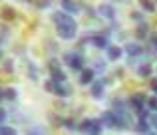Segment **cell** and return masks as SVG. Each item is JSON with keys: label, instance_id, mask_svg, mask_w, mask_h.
<instances>
[{"label": "cell", "instance_id": "obj_1", "mask_svg": "<svg viewBox=\"0 0 157 135\" xmlns=\"http://www.w3.org/2000/svg\"><path fill=\"white\" fill-rule=\"evenodd\" d=\"M44 89H46L48 93H54V96H58V97H68V96H72V88H70L66 81H54L52 77L44 84Z\"/></svg>", "mask_w": 157, "mask_h": 135}, {"label": "cell", "instance_id": "obj_2", "mask_svg": "<svg viewBox=\"0 0 157 135\" xmlns=\"http://www.w3.org/2000/svg\"><path fill=\"white\" fill-rule=\"evenodd\" d=\"M62 60H64V64L68 68L76 69V72H80V69L84 68V56H82L80 52H66V54L62 56Z\"/></svg>", "mask_w": 157, "mask_h": 135}, {"label": "cell", "instance_id": "obj_3", "mask_svg": "<svg viewBox=\"0 0 157 135\" xmlns=\"http://www.w3.org/2000/svg\"><path fill=\"white\" fill-rule=\"evenodd\" d=\"M76 28L78 26H70V24H56V34L62 40H74L76 38Z\"/></svg>", "mask_w": 157, "mask_h": 135}, {"label": "cell", "instance_id": "obj_4", "mask_svg": "<svg viewBox=\"0 0 157 135\" xmlns=\"http://www.w3.org/2000/svg\"><path fill=\"white\" fill-rule=\"evenodd\" d=\"M96 10H98V16H101V18H105V20H113L115 18V8L111 6L109 2H101Z\"/></svg>", "mask_w": 157, "mask_h": 135}, {"label": "cell", "instance_id": "obj_5", "mask_svg": "<svg viewBox=\"0 0 157 135\" xmlns=\"http://www.w3.org/2000/svg\"><path fill=\"white\" fill-rule=\"evenodd\" d=\"M52 20H54V24H70V26H78L76 24V20L72 18V14H68V12H54L52 14Z\"/></svg>", "mask_w": 157, "mask_h": 135}, {"label": "cell", "instance_id": "obj_6", "mask_svg": "<svg viewBox=\"0 0 157 135\" xmlns=\"http://www.w3.org/2000/svg\"><path fill=\"white\" fill-rule=\"evenodd\" d=\"M78 80H80V85H90L94 80H96V72H94V68H82Z\"/></svg>", "mask_w": 157, "mask_h": 135}, {"label": "cell", "instance_id": "obj_7", "mask_svg": "<svg viewBox=\"0 0 157 135\" xmlns=\"http://www.w3.org/2000/svg\"><path fill=\"white\" fill-rule=\"evenodd\" d=\"M145 101H147V97L143 96V93H133V96L127 99V103H129V107H131V109L139 111L141 107H145Z\"/></svg>", "mask_w": 157, "mask_h": 135}, {"label": "cell", "instance_id": "obj_8", "mask_svg": "<svg viewBox=\"0 0 157 135\" xmlns=\"http://www.w3.org/2000/svg\"><path fill=\"white\" fill-rule=\"evenodd\" d=\"M90 85H92V88H90V96H92L94 99H101V97H104V81L94 80Z\"/></svg>", "mask_w": 157, "mask_h": 135}, {"label": "cell", "instance_id": "obj_9", "mask_svg": "<svg viewBox=\"0 0 157 135\" xmlns=\"http://www.w3.org/2000/svg\"><path fill=\"white\" fill-rule=\"evenodd\" d=\"M101 125L104 127H117V113L115 111H105L101 113Z\"/></svg>", "mask_w": 157, "mask_h": 135}, {"label": "cell", "instance_id": "obj_10", "mask_svg": "<svg viewBox=\"0 0 157 135\" xmlns=\"http://www.w3.org/2000/svg\"><path fill=\"white\" fill-rule=\"evenodd\" d=\"M141 52H143V48H141L139 42H127L125 48H123V54H127L129 58H135V56H139Z\"/></svg>", "mask_w": 157, "mask_h": 135}, {"label": "cell", "instance_id": "obj_11", "mask_svg": "<svg viewBox=\"0 0 157 135\" xmlns=\"http://www.w3.org/2000/svg\"><path fill=\"white\" fill-rule=\"evenodd\" d=\"M105 54H107V60H111V62H117V60H121V56H123V48L111 44V46L105 48Z\"/></svg>", "mask_w": 157, "mask_h": 135}, {"label": "cell", "instance_id": "obj_12", "mask_svg": "<svg viewBox=\"0 0 157 135\" xmlns=\"http://www.w3.org/2000/svg\"><path fill=\"white\" fill-rule=\"evenodd\" d=\"M62 10L68 12V14H78V12L82 10V6L76 0H62Z\"/></svg>", "mask_w": 157, "mask_h": 135}, {"label": "cell", "instance_id": "obj_13", "mask_svg": "<svg viewBox=\"0 0 157 135\" xmlns=\"http://www.w3.org/2000/svg\"><path fill=\"white\" fill-rule=\"evenodd\" d=\"M90 42H92V46H96V48H100V50H105L107 48V38H105V34H96V36H90Z\"/></svg>", "mask_w": 157, "mask_h": 135}, {"label": "cell", "instance_id": "obj_14", "mask_svg": "<svg viewBox=\"0 0 157 135\" xmlns=\"http://www.w3.org/2000/svg\"><path fill=\"white\" fill-rule=\"evenodd\" d=\"M135 131H137V133H151V131H153L151 125H149V121H147V117H139L137 125H135Z\"/></svg>", "mask_w": 157, "mask_h": 135}, {"label": "cell", "instance_id": "obj_15", "mask_svg": "<svg viewBox=\"0 0 157 135\" xmlns=\"http://www.w3.org/2000/svg\"><path fill=\"white\" fill-rule=\"evenodd\" d=\"M135 36H137V40H145L147 36H149V24L147 22H139L137 30H135Z\"/></svg>", "mask_w": 157, "mask_h": 135}, {"label": "cell", "instance_id": "obj_16", "mask_svg": "<svg viewBox=\"0 0 157 135\" xmlns=\"http://www.w3.org/2000/svg\"><path fill=\"white\" fill-rule=\"evenodd\" d=\"M151 72H153V68H151V64H149V62L141 64V66L137 68V76H139V77H149V76H151Z\"/></svg>", "mask_w": 157, "mask_h": 135}, {"label": "cell", "instance_id": "obj_17", "mask_svg": "<svg viewBox=\"0 0 157 135\" xmlns=\"http://www.w3.org/2000/svg\"><path fill=\"white\" fill-rule=\"evenodd\" d=\"M50 77L54 81H66V73L62 68H52L50 69Z\"/></svg>", "mask_w": 157, "mask_h": 135}, {"label": "cell", "instance_id": "obj_18", "mask_svg": "<svg viewBox=\"0 0 157 135\" xmlns=\"http://www.w3.org/2000/svg\"><path fill=\"white\" fill-rule=\"evenodd\" d=\"M62 125L70 131H78V121L74 117H62Z\"/></svg>", "mask_w": 157, "mask_h": 135}, {"label": "cell", "instance_id": "obj_19", "mask_svg": "<svg viewBox=\"0 0 157 135\" xmlns=\"http://www.w3.org/2000/svg\"><path fill=\"white\" fill-rule=\"evenodd\" d=\"M125 101L123 99H117V97H115L113 101H111V111H115V113H119V111H125Z\"/></svg>", "mask_w": 157, "mask_h": 135}, {"label": "cell", "instance_id": "obj_20", "mask_svg": "<svg viewBox=\"0 0 157 135\" xmlns=\"http://www.w3.org/2000/svg\"><path fill=\"white\" fill-rule=\"evenodd\" d=\"M139 6L143 8V12H155V2L153 0H139Z\"/></svg>", "mask_w": 157, "mask_h": 135}, {"label": "cell", "instance_id": "obj_21", "mask_svg": "<svg viewBox=\"0 0 157 135\" xmlns=\"http://www.w3.org/2000/svg\"><path fill=\"white\" fill-rule=\"evenodd\" d=\"M104 125H101V119H96L92 117V125H90V133H101Z\"/></svg>", "mask_w": 157, "mask_h": 135}, {"label": "cell", "instance_id": "obj_22", "mask_svg": "<svg viewBox=\"0 0 157 135\" xmlns=\"http://www.w3.org/2000/svg\"><path fill=\"white\" fill-rule=\"evenodd\" d=\"M16 97H18V89H16V88H8V89H4V99H8V101H16Z\"/></svg>", "mask_w": 157, "mask_h": 135}, {"label": "cell", "instance_id": "obj_23", "mask_svg": "<svg viewBox=\"0 0 157 135\" xmlns=\"http://www.w3.org/2000/svg\"><path fill=\"white\" fill-rule=\"evenodd\" d=\"M90 125H92V119H90V117H86V119H82L80 123H78V131L90 133Z\"/></svg>", "mask_w": 157, "mask_h": 135}, {"label": "cell", "instance_id": "obj_24", "mask_svg": "<svg viewBox=\"0 0 157 135\" xmlns=\"http://www.w3.org/2000/svg\"><path fill=\"white\" fill-rule=\"evenodd\" d=\"M0 16H2L4 20H14L16 18V10H14V8H10V6H6L2 12H0Z\"/></svg>", "mask_w": 157, "mask_h": 135}, {"label": "cell", "instance_id": "obj_25", "mask_svg": "<svg viewBox=\"0 0 157 135\" xmlns=\"http://www.w3.org/2000/svg\"><path fill=\"white\" fill-rule=\"evenodd\" d=\"M28 77H30V80H38V66H36V64H28Z\"/></svg>", "mask_w": 157, "mask_h": 135}, {"label": "cell", "instance_id": "obj_26", "mask_svg": "<svg viewBox=\"0 0 157 135\" xmlns=\"http://www.w3.org/2000/svg\"><path fill=\"white\" fill-rule=\"evenodd\" d=\"M0 135H16V129L6 123H0Z\"/></svg>", "mask_w": 157, "mask_h": 135}, {"label": "cell", "instance_id": "obj_27", "mask_svg": "<svg viewBox=\"0 0 157 135\" xmlns=\"http://www.w3.org/2000/svg\"><path fill=\"white\" fill-rule=\"evenodd\" d=\"M147 121H149L151 129H153V131H157V111H151L149 115H147Z\"/></svg>", "mask_w": 157, "mask_h": 135}, {"label": "cell", "instance_id": "obj_28", "mask_svg": "<svg viewBox=\"0 0 157 135\" xmlns=\"http://www.w3.org/2000/svg\"><path fill=\"white\" fill-rule=\"evenodd\" d=\"M2 69L6 73H12L14 72V62H12V60H2Z\"/></svg>", "mask_w": 157, "mask_h": 135}, {"label": "cell", "instance_id": "obj_29", "mask_svg": "<svg viewBox=\"0 0 157 135\" xmlns=\"http://www.w3.org/2000/svg\"><path fill=\"white\" fill-rule=\"evenodd\" d=\"M44 131H46V129L40 127V125H32V127H28V129H26V133H28V135H40V133H44Z\"/></svg>", "mask_w": 157, "mask_h": 135}, {"label": "cell", "instance_id": "obj_30", "mask_svg": "<svg viewBox=\"0 0 157 135\" xmlns=\"http://www.w3.org/2000/svg\"><path fill=\"white\" fill-rule=\"evenodd\" d=\"M94 72H96V76H98V73H104V72H105V62H104V60H98V62H96Z\"/></svg>", "mask_w": 157, "mask_h": 135}, {"label": "cell", "instance_id": "obj_31", "mask_svg": "<svg viewBox=\"0 0 157 135\" xmlns=\"http://www.w3.org/2000/svg\"><path fill=\"white\" fill-rule=\"evenodd\" d=\"M145 105H147V107H149V111H157V96L149 97V99L145 101Z\"/></svg>", "mask_w": 157, "mask_h": 135}, {"label": "cell", "instance_id": "obj_32", "mask_svg": "<svg viewBox=\"0 0 157 135\" xmlns=\"http://www.w3.org/2000/svg\"><path fill=\"white\" fill-rule=\"evenodd\" d=\"M131 18H133L135 22H143V12H139V10H133V12H131Z\"/></svg>", "mask_w": 157, "mask_h": 135}, {"label": "cell", "instance_id": "obj_33", "mask_svg": "<svg viewBox=\"0 0 157 135\" xmlns=\"http://www.w3.org/2000/svg\"><path fill=\"white\" fill-rule=\"evenodd\" d=\"M36 6L42 8V10H44V8H50L52 6V0H38V2H36Z\"/></svg>", "mask_w": 157, "mask_h": 135}, {"label": "cell", "instance_id": "obj_34", "mask_svg": "<svg viewBox=\"0 0 157 135\" xmlns=\"http://www.w3.org/2000/svg\"><path fill=\"white\" fill-rule=\"evenodd\" d=\"M149 44H151V48L157 52V34H151L149 36Z\"/></svg>", "mask_w": 157, "mask_h": 135}, {"label": "cell", "instance_id": "obj_35", "mask_svg": "<svg viewBox=\"0 0 157 135\" xmlns=\"http://www.w3.org/2000/svg\"><path fill=\"white\" fill-rule=\"evenodd\" d=\"M6 117H8L6 109H2V107H0V123H6Z\"/></svg>", "mask_w": 157, "mask_h": 135}, {"label": "cell", "instance_id": "obj_36", "mask_svg": "<svg viewBox=\"0 0 157 135\" xmlns=\"http://www.w3.org/2000/svg\"><path fill=\"white\" fill-rule=\"evenodd\" d=\"M151 89H153V93L157 96V77H155V80H151Z\"/></svg>", "mask_w": 157, "mask_h": 135}, {"label": "cell", "instance_id": "obj_37", "mask_svg": "<svg viewBox=\"0 0 157 135\" xmlns=\"http://www.w3.org/2000/svg\"><path fill=\"white\" fill-rule=\"evenodd\" d=\"M48 48H50L52 52H56L58 50V46H56V42H48Z\"/></svg>", "mask_w": 157, "mask_h": 135}, {"label": "cell", "instance_id": "obj_38", "mask_svg": "<svg viewBox=\"0 0 157 135\" xmlns=\"http://www.w3.org/2000/svg\"><path fill=\"white\" fill-rule=\"evenodd\" d=\"M4 99V89H0V101Z\"/></svg>", "mask_w": 157, "mask_h": 135}, {"label": "cell", "instance_id": "obj_39", "mask_svg": "<svg viewBox=\"0 0 157 135\" xmlns=\"http://www.w3.org/2000/svg\"><path fill=\"white\" fill-rule=\"evenodd\" d=\"M0 58H2V48H0Z\"/></svg>", "mask_w": 157, "mask_h": 135}, {"label": "cell", "instance_id": "obj_40", "mask_svg": "<svg viewBox=\"0 0 157 135\" xmlns=\"http://www.w3.org/2000/svg\"><path fill=\"white\" fill-rule=\"evenodd\" d=\"M155 6H157V0H155Z\"/></svg>", "mask_w": 157, "mask_h": 135}, {"label": "cell", "instance_id": "obj_41", "mask_svg": "<svg viewBox=\"0 0 157 135\" xmlns=\"http://www.w3.org/2000/svg\"><path fill=\"white\" fill-rule=\"evenodd\" d=\"M119 2H123V0H119Z\"/></svg>", "mask_w": 157, "mask_h": 135}]
</instances>
